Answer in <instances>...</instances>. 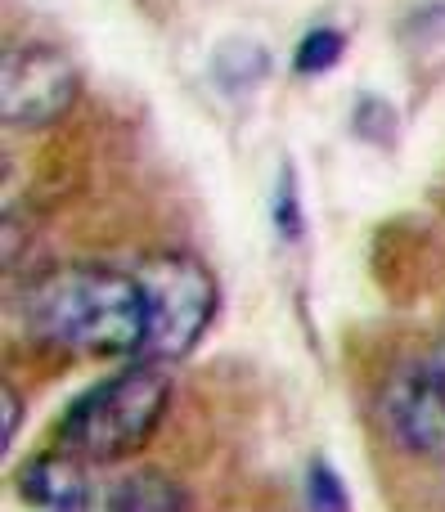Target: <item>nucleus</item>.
<instances>
[{
	"instance_id": "f257e3e1",
	"label": "nucleus",
	"mask_w": 445,
	"mask_h": 512,
	"mask_svg": "<svg viewBox=\"0 0 445 512\" xmlns=\"http://www.w3.org/2000/svg\"><path fill=\"white\" fill-rule=\"evenodd\" d=\"M23 319L41 342L77 355H140L149 301L135 270L99 261L54 265L23 292Z\"/></svg>"
},
{
	"instance_id": "f03ea898",
	"label": "nucleus",
	"mask_w": 445,
	"mask_h": 512,
	"mask_svg": "<svg viewBox=\"0 0 445 512\" xmlns=\"http://www.w3.org/2000/svg\"><path fill=\"white\" fill-rule=\"evenodd\" d=\"M171 409V378L162 364H131L72 400L59 423V445L86 463H117L153 441Z\"/></svg>"
},
{
	"instance_id": "7ed1b4c3",
	"label": "nucleus",
	"mask_w": 445,
	"mask_h": 512,
	"mask_svg": "<svg viewBox=\"0 0 445 512\" xmlns=\"http://www.w3.org/2000/svg\"><path fill=\"white\" fill-rule=\"evenodd\" d=\"M131 270L149 301V337H144L140 360L167 369L185 360L212 328L216 306H221L216 274L189 252H149Z\"/></svg>"
},
{
	"instance_id": "20e7f679",
	"label": "nucleus",
	"mask_w": 445,
	"mask_h": 512,
	"mask_svg": "<svg viewBox=\"0 0 445 512\" xmlns=\"http://www.w3.org/2000/svg\"><path fill=\"white\" fill-rule=\"evenodd\" d=\"M81 72L59 45L14 41L0 63V113L9 126H50L77 104Z\"/></svg>"
},
{
	"instance_id": "39448f33",
	"label": "nucleus",
	"mask_w": 445,
	"mask_h": 512,
	"mask_svg": "<svg viewBox=\"0 0 445 512\" xmlns=\"http://www.w3.org/2000/svg\"><path fill=\"white\" fill-rule=\"evenodd\" d=\"M378 409L401 450H410L414 459L445 463V387L432 360L396 364L378 391Z\"/></svg>"
},
{
	"instance_id": "423d86ee",
	"label": "nucleus",
	"mask_w": 445,
	"mask_h": 512,
	"mask_svg": "<svg viewBox=\"0 0 445 512\" xmlns=\"http://www.w3.org/2000/svg\"><path fill=\"white\" fill-rule=\"evenodd\" d=\"M90 463L72 450H50V454H36V459L23 463L18 472V495L36 508H50V512H63V508H77L95 495V481H90Z\"/></svg>"
},
{
	"instance_id": "0eeeda50",
	"label": "nucleus",
	"mask_w": 445,
	"mask_h": 512,
	"mask_svg": "<svg viewBox=\"0 0 445 512\" xmlns=\"http://www.w3.org/2000/svg\"><path fill=\"white\" fill-rule=\"evenodd\" d=\"M126 512H185V490L162 472H135V477L117 481Z\"/></svg>"
},
{
	"instance_id": "6e6552de",
	"label": "nucleus",
	"mask_w": 445,
	"mask_h": 512,
	"mask_svg": "<svg viewBox=\"0 0 445 512\" xmlns=\"http://www.w3.org/2000/svg\"><path fill=\"white\" fill-rule=\"evenodd\" d=\"M342 50H347V36H342L338 27H311V32L302 36V45H297L293 68L302 72V77H320V72H329L333 63L342 59Z\"/></svg>"
},
{
	"instance_id": "1a4fd4ad",
	"label": "nucleus",
	"mask_w": 445,
	"mask_h": 512,
	"mask_svg": "<svg viewBox=\"0 0 445 512\" xmlns=\"http://www.w3.org/2000/svg\"><path fill=\"white\" fill-rule=\"evenodd\" d=\"M306 508L311 512H351V495L333 463L315 459L311 468H306Z\"/></svg>"
},
{
	"instance_id": "9d476101",
	"label": "nucleus",
	"mask_w": 445,
	"mask_h": 512,
	"mask_svg": "<svg viewBox=\"0 0 445 512\" xmlns=\"http://www.w3.org/2000/svg\"><path fill=\"white\" fill-rule=\"evenodd\" d=\"M279 234L284 239H297L302 234V212H297V189H293V176H284V185H279Z\"/></svg>"
},
{
	"instance_id": "9b49d317",
	"label": "nucleus",
	"mask_w": 445,
	"mask_h": 512,
	"mask_svg": "<svg viewBox=\"0 0 445 512\" xmlns=\"http://www.w3.org/2000/svg\"><path fill=\"white\" fill-rule=\"evenodd\" d=\"M63 512H126V508H122V495H117V486H108V490H95L86 504L63 508Z\"/></svg>"
},
{
	"instance_id": "f8f14e48",
	"label": "nucleus",
	"mask_w": 445,
	"mask_h": 512,
	"mask_svg": "<svg viewBox=\"0 0 445 512\" xmlns=\"http://www.w3.org/2000/svg\"><path fill=\"white\" fill-rule=\"evenodd\" d=\"M5 409H9V423H5V445L18 436V418H23V409H18V391L5 387Z\"/></svg>"
},
{
	"instance_id": "ddd939ff",
	"label": "nucleus",
	"mask_w": 445,
	"mask_h": 512,
	"mask_svg": "<svg viewBox=\"0 0 445 512\" xmlns=\"http://www.w3.org/2000/svg\"><path fill=\"white\" fill-rule=\"evenodd\" d=\"M432 369H437V378H441V387H445V346L432 355Z\"/></svg>"
}]
</instances>
